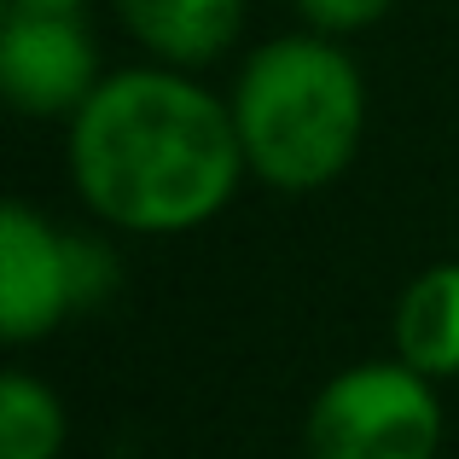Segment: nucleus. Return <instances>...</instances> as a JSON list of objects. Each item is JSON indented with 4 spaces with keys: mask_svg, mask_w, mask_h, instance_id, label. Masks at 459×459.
Wrapping results in <instances>:
<instances>
[{
    "mask_svg": "<svg viewBox=\"0 0 459 459\" xmlns=\"http://www.w3.org/2000/svg\"><path fill=\"white\" fill-rule=\"evenodd\" d=\"M70 413L65 395L30 367H12L0 378V459H65Z\"/></svg>",
    "mask_w": 459,
    "mask_h": 459,
    "instance_id": "obj_8",
    "label": "nucleus"
},
{
    "mask_svg": "<svg viewBox=\"0 0 459 459\" xmlns=\"http://www.w3.org/2000/svg\"><path fill=\"white\" fill-rule=\"evenodd\" d=\"M442 384L395 355L349 360L303 413V459H442Z\"/></svg>",
    "mask_w": 459,
    "mask_h": 459,
    "instance_id": "obj_3",
    "label": "nucleus"
},
{
    "mask_svg": "<svg viewBox=\"0 0 459 459\" xmlns=\"http://www.w3.org/2000/svg\"><path fill=\"white\" fill-rule=\"evenodd\" d=\"M111 12L140 53L175 70L227 58L245 30V0H111Z\"/></svg>",
    "mask_w": 459,
    "mask_h": 459,
    "instance_id": "obj_6",
    "label": "nucleus"
},
{
    "mask_svg": "<svg viewBox=\"0 0 459 459\" xmlns=\"http://www.w3.org/2000/svg\"><path fill=\"white\" fill-rule=\"evenodd\" d=\"M12 6H65V12H88L93 0H12Z\"/></svg>",
    "mask_w": 459,
    "mask_h": 459,
    "instance_id": "obj_10",
    "label": "nucleus"
},
{
    "mask_svg": "<svg viewBox=\"0 0 459 459\" xmlns=\"http://www.w3.org/2000/svg\"><path fill=\"white\" fill-rule=\"evenodd\" d=\"M105 82L100 35L88 30V12L65 6H12L0 18V93L23 117H70L88 105Z\"/></svg>",
    "mask_w": 459,
    "mask_h": 459,
    "instance_id": "obj_5",
    "label": "nucleus"
},
{
    "mask_svg": "<svg viewBox=\"0 0 459 459\" xmlns=\"http://www.w3.org/2000/svg\"><path fill=\"white\" fill-rule=\"evenodd\" d=\"M390 6L395 0H297V12H303V23L308 30H320V35H360V30H372V23H384L390 18Z\"/></svg>",
    "mask_w": 459,
    "mask_h": 459,
    "instance_id": "obj_9",
    "label": "nucleus"
},
{
    "mask_svg": "<svg viewBox=\"0 0 459 459\" xmlns=\"http://www.w3.org/2000/svg\"><path fill=\"white\" fill-rule=\"evenodd\" d=\"M390 355L430 384L459 378V262H430L402 285L390 314Z\"/></svg>",
    "mask_w": 459,
    "mask_h": 459,
    "instance_id": "obj_7",
    "label": "nucleus"
},
{
    "mask_svg": "<svg viewBox=\"0 0 459 459\" xmlns=\"http://www.w3.org/2000/svg\"><path fill=\"white\" fill-rule=\"evenodd\" d=\"M65 169L82 210L128 238L198 233L250 180L227 93L157 58L105 70L65 123Z\"/></svg>",
    "mask_w": 459,
    "mask_h": 459,
    "instance_id": "obj_1",
    "label": "nucleus"
},
{
    "mask_svg": "<svg viewBox=\"0 0 459 459\" xmlns=\"http://www.w3.org/2000/svg\"><path fill=\"white\" fill-rule=\"evenodd\" d=\"M111 291L117 250L105 233H70L23 198L0 210V337L12 349L47 343Z\"/></svg>",
    "mask_w": 459,
    "mask_h": 459,
    "instance_id": "obj_4",
    "label": "nucleus"
},
{
    "mask_svg": "<svg viewBox=\"0 0 459 459\" xmlns=\"http://www.w3.org/2000/svg\"><path fill=\"white\" fill-rule=\"evenodd\" d=\"M227 105L250 180L285 198L325 192L367 146V76L337 35H320L308 23L250 47L233 70Z\"/></svg>",
    "mask_w": 459,
    "mask_h": 459,
    "instance_id": "obj_2",
    "label": "nucleus"
}]
</instances>
